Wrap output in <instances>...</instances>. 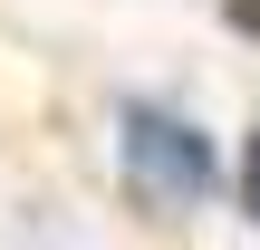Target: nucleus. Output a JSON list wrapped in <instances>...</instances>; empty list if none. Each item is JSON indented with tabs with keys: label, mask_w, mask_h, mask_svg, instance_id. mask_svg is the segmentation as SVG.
I'll use <instances>...</instances> for the list:
<instances>
[{
	"label": "nucleus",
	"mask_w": 260,
	"mask_h": 250,
	"mask_svg": "<svg viewBox=\"0 0 260 250\" xmlns=\"http://www.w3.org/2000/svg\"><path fill=\"white\" fill-rule=\"evenodd\" d=\"M222 19H232L241 39H260V0H222Z\"/></svg>",
	"instance_id": "7ed1b4c3"
},
{
	"label": "nucleus",
	"mask_w": 260,
	"mask_h": 250,
	"mask_svg": "<svg viewBox=\"0 0 260 250\" xmlns=\"http://www.w3.org/2000/svg\"><path fill=\"white\" fill-rule=\"evenodd\" d=\"M116 173H125V193L154 202V212H203V202L222 193V145H212L183 106L125 96V106H116Z\"/></svg>",
	"instance_id": "f257e3e1"
},
{
	"label": "nucleus",
	"mask_w": 260,
	"mask_h": 250,
	"mask_svg": "<svg viewBox=\"0 0 260 250\" xmlns=\"http://www.w3.org/2000/svg\"><path fill=\"white\" fill-rule=\"evenodd\" d=\"M232 193H241V212L260 222V125L241 135V154H232Z\"/></svg>",
	"instance_id": "f03ea898"
}]
</instances>
